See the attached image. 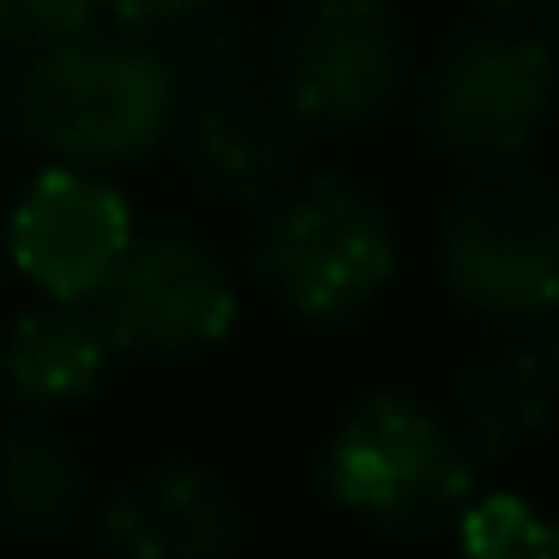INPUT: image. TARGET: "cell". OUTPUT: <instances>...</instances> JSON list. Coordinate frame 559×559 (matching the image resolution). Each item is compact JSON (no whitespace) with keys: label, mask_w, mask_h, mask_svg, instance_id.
Wrapping results in <instances>:
<instances>
[{"label":"cell","mask_w":559,"mask_h":559,"mask_svg":"<svg viewBox=\"0 0 559 559\" xmlns=\"http://www.w3.org/2000/svg\"><path fill=\"white\" fill-rule=\"evenodd\" d=\"M169 61L133 43H55L13 91L25 133L49 157L97 169V163H133L169 133L175 121Z\"/></svg>","instance_id":"obj_1"},{"label":"cell","mask_w":559,"mask_h":559,"mask_svg":"<svg viewBox=\"0 0 559 559\" xmlns=\"http://www.w3.org/2000/svg\"><path fill=\"white\" fill-rule=\"evenodd\" d=\"M325 481L337 506L391 535H433L469 506V457L409 397H367L331 439Z\"/></svg>","instance_id":"obj_2"},{"label":"cell","mask_w":559,"mask_h":559,"mask_svg":"<svg viewBox=\"0 0 559 559\" xmlns=\"http://www.w3.org/2000/svg\"><path fill=\"white\" fill-rule=\"evenodd\" d=\"M259 271L301 319L337 325L391 283L397 241H391V223L373 199H361L355 187L319 181L271 217Z\"/></svg>","instance_id":"obj_3"},{"label":"cell","mask_w":559,"mask_h":559,"mask_svg":"<svg viewBox=\"0 0 559 559\" xmlns=\"http://www.w3.org/2000/svg\"><path fill=\"white\" fill-rule=\"evenodd\" d=\"M445 277L457 301L487 319H542L559 301V193L506 181L457 205Z\"/></svg>","instance_id":"obj_4"},{"label":"cell","mask_w":559,"mask_h":559,"mask_svg":"<svg viewBox=\"0 0 559 559\" xmlns=\"http://www.w3.org/2000/svg\"><path fill=\"white\" fill-rule=\"evenodd\" d=\"M97 319L115 349L133 355H193L229 337L235 283L211 247L187 235H145L127 241L115 271L97 289Z\"/></svg>","instance_id":"obj_5"},{"label":"cell","mask_w":559,"mask_h":559,"mask_svg":"<svg viewBox=\"0 0 559 559\" xmlns=\"http://www.w3.org/2000/svg\"><path fill=\"white\" fill-rule=\"evenodd\" d=\"M127 241H133L127 199L79 163L43 169L19 193L7 223V253L49 301H91L115 259L127 253Z\"/></svg>","instance_id":"obj_6"},{"label":"cell","mask_w":559,"mask_h":559,"mask_svg":"<svg viewBox=\"0 0 559 559\" xmlns=\"http://www.w3.org/2000/svg\"><path fill=\"white\" fill-rule=\"evenodd\" d=\"M559 97L554 43L475 37L439 67L433 127L463 157H518Z\"/></svg>","instance_id":"obj_7"},{"label":"cell","mask_w":559,"mask_h":559,"mask_svg":"<svg viewBox=\"0 0 559 559\" xmlns=\"http://www.w3.org/2000/svg\"><path fill=\"white\" fill-rule=\"evenodd\" d=\"M397 25L379 0H319L289 49V109L313 127H361L397 91Z\"/></svg>","instance_id":"obj_8"},{"label":"cell","mask_w":559,"mask_h":559,"mask_svg":"<svg viewBox=\"0 0 559 559\" xmlns=\"http://www.w3.org/2000/svg\"><path fill=\"white\" fill-rule=\"evenodd\" d=\"M109 542L133 559H211L241 542V511L205 469L169 463L109 506Z\"/></svg>","instance_id":"obj_9"},{"label":"cell","mask_w":559,"mask_h":559,"mask_svg":"<svg viewBox=\"0 0 559 559\" xmlns=\"http://www.w3.org/2000/svg\"><path fill=\"white\" fill-rule=\"evenodd\" d=\"M193 157L205 187L229 199H259L289 175L295 163V109H277L265 97H247L241 79L211 97H193Z\"/></svg>","instance_id":"obj_10"},{"label":"cell","mask_w":559,"mask_h":559,"mask_svg":"<svg viewBox=\"0 0 559 559\" xmlns=\"http://www.w3.org/2000/svg\"><path fill=\"white\" fill-rule=\"evenodd\" d=\"M109 355L115 343L103 319L85 313L79 301L31 307L7 331V379L25 403H73L97 391V379L109 373Z\"/></svg>","instance_id":"obj_11"},{"label":"cell","mask_w":559,"mask_h":559,"mask_svg":"<svg viewBox=\"0 0 559 559\" xmlns=\"http://www.w3.org/2000/svg\"><path fill=\"white\" fill-rule=\"evenodd\" d=\"M559 409V367L542 349H511L493 361L469 367L463 379V415L481 457H506V451L530 445Z\"/></svg>","instance_id":"obj_12"},{"label":"cell","mask_w":559,"mask_h":559,"mask_svg":"<svg viewBox=\"0 0 559 559\" xmlns=\"http://www.w3.org/2000/svg\"><path fill=\"white\" fill-rule=\"evenodd\" d=\"M79 511V463L55 433H7L0 439V523L19 535H55Z\"/></svg>","instance_id":"obj_13"},{"label":"cell","mask_w":559,"mask_h":559,"mask_svg":"<svg viewBox=\"0 0 559 559\" xmlns=\"http://www.w3.org/2000/svg\"><path fill=\"white\" fill-rule=\"evenodd\" d=\"M457 535H463V547L481 554V559H547L559 530L535 506H523V499L487 493V499H469V506L457 511Z\"/></svg>","instance_id":"obj_14"},{"label":"cell","mask_w":559,"mask_h":559,"mask_svg":"<svg viewBox=\"0 0 559 559\" xmlns=\"http://www.w3.org/2000/svg\"><path fill=\"white\" fill-rule=\"evenodd\" d=\"M97 0H0V49H55L91 31Z\"/></svg>","instance_id":"obj_15"},{"label":"cell","mask_w":559,"mask_h":559,"mask_svg":"<svg viewBox=\"0 0 559 559\" xmlns=\"http://www.w3.org/2000/svg\"><path fill=\"white\" fill-rule=\"evenodd\" d=\"M211 0H97V13L115 19L127 37H157V31H181L187 19H199Z\"/></svg>","instance_id":"obj_16"},{"label":"cell","mask_w":559,"mask_h":559,"mask_svg":"<svg viewBox=\"0 0 559 559\" xmlns=\"http://www.w3.org/2000/svg\"><path fill=\"white\" fill-rule=\"evenodd\" d=\"M542 355H547V361L559 367V301H554V307H547V313H542Z\"/></svg>","instance_id":"obj_17"},{"label":"cell","mask_w":559,"mask_h":559,"mask_svg":"<svg viewBox=\"0 0 559 559\" xmlns=\"http://www.w3.org/2000/svg\"><path fill=\"white\" fill-rule=\"evenodd\" d=\"M493 7H554V0H493Z\"/></svg>","instance_id":"obj_18"},{"label":"cell","mask_w":559,"mask_h":559,"mask_svg":"<svg viewBox=\"0 0 559 559\" xmlns=\"http://www.w3.org/2000/svg\"><path fill=\"white\" fill-rule=\"evenodd\" d=\"M7 103H13V85H7V73H0V109H7Z\"/></svg>","instance_id":"obj_19"},{"label":"cell","mask_w":559,"mask_h":559,"mask_svg":"<svg viewBox=\"0 0 559 559\" xmlns=\"http://www.w3.org/2000/svg\"><path fill=\"white\" fill-rule=\"evenodd\" d=\"M554 554H559V535H554Z\"/></svg>","instance_id":"obj_20"}]
</instances>
